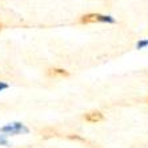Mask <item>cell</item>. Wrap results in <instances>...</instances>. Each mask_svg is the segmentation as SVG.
Wrapping results in <instances>:
<instances>
[{"instance_id": "4", "label": "cell", "mask_w": 148, "mask_h": 148, "mask_svg": "<svg viewBox=\"0 0 148 148\" xmlns=\"http://www.w3.org/2000/svg\"><path fill=\"white\" fill-rule=\"evenodd\" d=\"M145 45H148V40L139 41V43H138V48H143V47H145Z\"/></svg>"}, {"instance_id": "3", "label": "cell", "mask_w": 148, "mask_h": 148, "mask_svg": "<svg viewBox=\"0 0 148 148\" xmlns=\"http://www.w3.org/2000/svg\"><path fill=\"white\" fill-rule=\"evenodd\" d=\"M48 75L52 77H67V76H69V72L63 68H55L53 67V68L48 69Z\"/></svg>"}, {"instance_id": "5", "label": "cell", "mask_w": 148, "mask_h": 148, "mask_svg": "<svg viewBox=\"0 0 148 148\" xmlns=\"http://www.w3.org/2000/svg\"><path fill=\"white\" fill-rule=\"evenodd\" d=\"M4 88H8V86L7 84H1V83H0V91L4 90Z\"/></svg>"}, {"instance_id": "7", "label": "cell", "mask_w": 148, "mask_h": 148, "mask_svg": "<svg viewBox=\"0 0 148 148\" xmlns=\"http://www.w3.org/2000/svg\"><path fill=\"white\" fill-rule=\"evenodd\" d=\"M147 101H148V99H147Z\"/></svg>"}, {"instance_id": "2", "label": "cell", "mask_w": 148, "mask_h": 148, "mask_svg": "<svg viewBox=\"0 0 148 148\" xmlns=\"http://www.w3.org/2000/svg\"><path fill=\"white\" fill-rule=\"evenodd\" d=\"M83 117H84V120L88 121V123H99V121H101L104 119L103 114H101L100 111H90V112H87Z\"/></svg>"}, {"instance_id": "1", "label": "cell", "mask_w": 148, "mask_h": 148, "mask_svg": "<svg viewBox=\"0 0 148 148\" xmlns=\"http://www.w3.org/2000/svg\"><path fill=\"white\" fill-rule=\"evenodd\" d=\"M82 24H93V23H115V19L111 16L100 14H86L80 17Z\"/></svg>"}, {"instance_id": "6", "label": "cell", "mask_w": 148, "mask_h": 148, "mask_svg": "<svg viewBox=\"0 0 148 148\" xmlns=\"http://www.w3.org/2000/svg\"><path fill=\"white\" fill-rule=\"evenodd\" d=\"M1 27H3V24H1V23H0V29H1Z\"/></svg>"}]
</instances>
